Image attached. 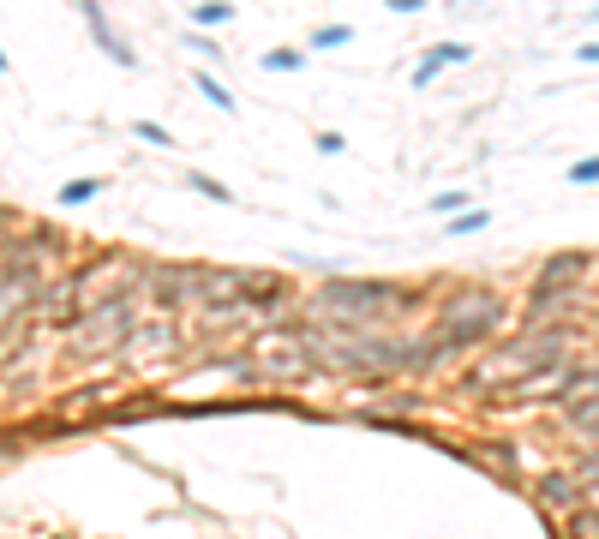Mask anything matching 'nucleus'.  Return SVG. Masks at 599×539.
Segmentation results:
<instances>
[{
  "instance_id": "12",
  "label": "nucleus",
  "mask_w": 599,
  "mask_h": 539,
  "mask_svg": "<svg viewBox=\"0 0 599 539\" xmlns=\"http://www.w3.org/2000/svg\"><path fill=\"white\" fill-rule=\"evenodd\" d=\"M564 414H570V432L599 438V396H594V402H576V408H564Z\"/></svg>"
},
{
  "instance_id": "22",
  "label": "nucleus",
  "mask_w": 599,
  "mask_h": 539,
  "mask_svg": "<svg viewBox=\"0 0 599 539\" xmlns=\"http://www.w3.org/2000/svg\"><path fill=\"white\" fill-rule=\"evenodd\" d=\"M474 228H486V210H468V216H456V228H450V234H474Z\"/></svg>"
},
{
  "instance_id": "9",
  "label": "nucleus",
  "mask_w": 599,
  "mask_h": 539,
  "mask_svg": "<svg viewBox=\"0 0 599 539\" xmlns=\"http://www.w3.org/2000/svg\"><path fill=\"white\" fill-rule=\"evenodd\" d=\"M599 396V366H582V372H564L558 378V402L576 408V402H594Z\"/></svg>"
},
{
  "instance_id": "7",
  "label": "nucleus",
  "mask_w": 599,
  "mask_h": 539,
  "mask_svg": "<svg viewBox=\"0 0 599 539\" xmlns=\"http://www.w3.org/2000/svg\"><path fill=\"white\" fill-rule=\"evenodd\" d=\"M132 270L120 264V258H108V264H90L78 282H72V318L78 312H96V306H108V300H120V282H126Z\"/></svg>"
},
{
  "instance_id": "29",
  "label": "nucleus",
  "mask_w": 599,
  "mask_h": 539,
  "mask_svg": "<svg viewBox=\"0 0 599 539\" xmlns=\"http://www.w3.org/2000/svg\"><path fill=\"white\" fill-rule=\"evenodd\" d=\"M594 18H599V12H594Z\"/></svg>"
},
{
  "instance_id": "8",
  "label": "nucleus",
  "mask_w": 599,
  "mask_h": 539,
  "mask_svg": "<svg viewBox=\"0 0 599 539\" xmlns=\"http://www.w3.org/2000/svg\"><path fill=\"white\" fill-rule=\"evenodd\" d=\"M78 12L90 18V30H96V42H102V54H108V60H120V66H132V60H138V54H132V48H126V42L108 30V18H102V0H78Z\"/></svg>"
},
{
  "instance_id": "11",
  "label": "nucleus",
  "mask_w": 599,
  "mask_h": 539,
  "mask_svg": "<svg viewBox=\"0 0 599 539\" xmlns=\"http://www.w3.org/2000/svg\"><path fill=\"white\" fill-rule=\"evenodd\" d=\"M540 498H546V504H558V510H576V498H582V480H570V474H552V480L540 486Z\"/></svg>"
},
{
  "instance_id": "20",
  "label": "nucleus",
  "mask_w": 599,
  "mask_h": 539,
  "mask_svg": "<svg viewBox=\"0 0 599 539\" xmlns=\"http://www.w3.org/2000/svg\"><path fill=\"white\" fill-rule=\"evenodd\" d=\"M132 132H138V138H144V144H174V138H168V126H156V120H138V126H132Z\"/></svg>"
},
{
  "instance_id": "10",
  "label": "nucleus",
  "mask_w": 599,
  "mask_h": 539,
  "mask_svg": "<svg viewBox=\"0 0 599 539\" xmlns=\"http://www.w3.org/2000/svg\"><path fill=\"white\" fill-rule=\"evenodd\" d=\"M456 60H468V42H444V48H432V54L414 66V90H426V84H432L444 66H456Z\"/></svg>"
},
{
  "instance_id": "24",
  "label": "nucleus",
  "mask_w": 599,
  "mask_h": 539,
  "mask_svg": "<svg viewBox=\"0 0 599 539\" xmlns=\"http://www.w3.org/2000/svg\"><path fill=\"white\" fill-rule=\"evenodd\" d=\"M576 480H582V486H594V480H599V456H588V462H582V474H576Z\"/></svg>"
},
{
  "instance_id": "1",
  "label": "nucleus",
  "mask_w": 599,
  "mask_h": 539,
  "mask_svg": "<svg viewBox=\"0 0 599 539\" xmlns=\"http://www.w3.org/2000/svg\"><path fill=\"white\" fill-rule=\"evenodd\" d=\"M312 342V360L336 366V372H408V366H432L426 342H384L378 330H348V324H324Z\"/></svg>"
},
{
  "instance_id": "16",
  "label": "nucleus",
  "mask_w": 599,
  "mask_h": 539,
  "mask_svg": "<svg viewBox=\"0 0 599 539\" xmlns=\"http://www.w3.org/2000/svg\"><path fill=\"white\" fill-rule=\"evenodd\" d=\"M570 534H576V539H599V510H576V516H570Z\"/></svg>"
},
{
  "instance_id": "26",
  "label": "nucleus",
  "mask_w": 599,
  "mask_h": 539,
  "mask_svg": "<svg viewBox=\"0 0 599 539\" xmlns=\"http://www.w3.org/2000/svg\"><path fill=\"white\" fill-rule=\"evenodd\" d=\"M390 6H396V12H420L426 0H390Z\"/></svg>"
},
{
  "instance_id": "3",
  "label": "nucleus",
  "mask_w": 599,
  "mask_h": 539,
  "mask_svg": "<svg viewBox=\"0 0 599 539\" xmlns=\"http://www.w3.org/2000/svg\"><path fill=\"white\" fill-rule=\"evenodd\" d=\"M402 306H408V294H396L384 282H330L312 300V312L324 324H348V330H378V318H390Z\"/></svg>"
},
{
  "instance_id": "18",
  "label": "nucleus",
  "mask_w": 599,
  "mask_h": 539,
  "mask_svg": "<svg viewBox=\"0 0 599 539\" xmlns=\"http://www.w3.org/2000/svg\"><path fill=\"white\" fill-rule=\"evenodd\" d=\"M192 186H198L204 198H216V204H234V192H228L222 180H204V174H192Z\"/></svg>"
},
{
  "instance_id": "27",
  "label": "nucleus",
  "mask_w": 599,
  "mask_h": 539,
  "mask_svg": "<svg viewBox=\"0 0 599 539\" xmlns=\"http://www.w3.org/2000/svg\"><path fill=\"white\" fill-rule=\"evenodd\" d=\"M582 60H599V42H582Z\"/></svg>"
},
{
  "instance_id": "23",
  "label": "nucleus",
  "mask_w": 599,
  "mask_h": 539,
  "mask_svg": "<svg viewBox=\"0 0 599 539\" xmlns=\"http://www.w3.org/2000/svg\"><path fill=\"white\" fill-rule=\"evenodd\" d=\"M570 180H599V156H582V162L570 168Z\"/></svg>"
},
{
  "instance_id": "21",
  "label": "nucleus",
  "mask_w": 599,
  "mask_h": 539,
  "mask_svg": "<svg viewBox=\"0 0 599 539\" xmlns=\"http://www.w3.org/2000/svg\"><path fill=\"white\" fill-rule=\"evenodd\" d=\"M264 66H270V72H294V66H300V54H294V48H282V54H270Z\"/></svg>"
},
{
  "instance_id": "17",
  "label": "nucleus",
  "mask_w": 599,
  "mask_h": 539,
  "mask_svg": "<svg viewBox=\"0 0 599 539\" xmlns=\"http://www.w3.org/2000/svg\"><path fill=\"white\" fill-rule=\"evenodd\" d=\"M348 42V24H324V30H312V48H342Z\"/></svg>"
},
{
  "instance_id": "5",
  "label": "nucleus",
  "mask_w": 599,
  "mask_h": 539,
  "mask_svg": "<svg viewBox=\"0 0 599 539\" xmlns=\"http://www.w3.org/2000/svg\"><path fill=\"white\" fill-rule=\"evenodd\" d=\"M312 342L306 336H294V330H264L258 336V372L270 378V384H306L312 378Z\"/></svg>"
},
{
  "instance_id": "13",
  "label": "nucleus",
  "mask_w": 599,
  "mask_h": 539,
  "mask_svg": "<svg viewBox=\"0 0 599 539\" xmlns=\"http://www.w3.org/2000/svg\"><path fill=\"white\" fill-rule=\"evenodd\" d=\"M198 90H204V96H210V102H216L222 114H234V90H228V84H222L216 72H198Z\"/></svg>"
},
{
  "instance_id": "4",
  "label": "nucleus",
  "mask_w": 599,
  "mask_h": 539,
  "mask_svg": "<svg viewBox=\"0 0 599 539\" xmlns=\"http://www.w3.org/2000/svg\"><path fill=\"white\" fill-rule=\"evenodd\" d=\"M72 354L78 360H102V354H114L120 342H132V300L120 294V300H108V306H96V312H78V324H72Z\"/></svg>"
},
{
  "instance_id": "28",
  "label": "nucleus",
  "mask_w": 599,
  "mask_h": 539,
  "mask_svg": "<svg viewBox=\"0 0 599 539\" xmlns=\"http://www.w3.org/2000/svg\"><path fill=\"white\" fill-rule=\"evenodd\" d=\"M0 72H6V54H0Z\"/></svg>"
},
{
  "instance_id": "2",
  "label": "nucleus",
  "mask_w": 599,
  "mask_h": 539,
  "mask_svg": "<svg viewBox=\"0 0 599 539\" xmlns=\"http://www.w3.org/2000/svg\"><path fill=\"white\" fill-rule=\"evenodd\" d=\"M564 348H570V324H552V330H546V324H540V330H522L516 342H504L498 354H486V360L474 366V384H480V390H492V396H498L504 384L516 390V384H528V378L552 372V366L564 360Z\"/></svg>"
},
{
  "instance_id": "25",
  "label": "nucleus",
  "mask_w": 599,
  "mask_h": 539,
  "mask_svg": "<svg viewBox=\"0 0 599 539\" xmlns=\"http://www.w3.org/2000/svg\"><path fill=\"white\" fill-rule=\"evenodd\" d=\"M582 498H588V510H599V480L594 486H582Z\"/></svg>"
},
{
  "instance_id": "6",
  "label": "nucleus",
  "mask_w": 599,
  "mask_h": 539,
  "mask_svg": "<svg viewBox=\"0 0 599 539\" xmlns=\"http://www.w3.org/2000/svg\"><path fill=\"white\" fill-rule=\"evenodd\" d=\"M498 324H504V300H498V294H486V288H468V294H456V300L444 306V336H450V342L492 336Z\"/></svg>"
},
{
  "instance_id": "15",
  "label": "nucleus",
  "mask_w": 599,
  "mask_h": 539,
  "mask_svg": "<svg viewBox=\"0 0 599 539\" xmlns=\"http://www.w3.org/2000/svg\"><path fill=\"white\" fill-rule=\"evenodd\" d=\"M102 192V180H66L60 186V204H84V198H96Z\"/></svg>"
},
{
  "instance_id": "14",
  "label": "nucleus",
  "mask_w": 599,
  "mask_h": 539,
  "mask_svg": "<svg viewBox=\"0 0 599 539\" xmlns=\"http://www.w3.org/2000/svg\"><path fill=\"white\" fill-rule=\"evenodd\" d=\"M150 336H132V354H156L162 342H174V324H144Z\"/></svg>"
},
{
  "instance_id": "19",
  "label": "nucleus",
  "mask_w": 599,
  "mask_h": 539,
  "mask_svg": "<svg viewBox=\"0 0 599 539\" xmlns=\"http://www.w3.org/2000/svg\"><path fill=\"white\" fill-rule=\"evenodd\" d=\"M234 18V6H222V0H210V6H198V24H228Z\"/></svg>"
}]
</instances>
